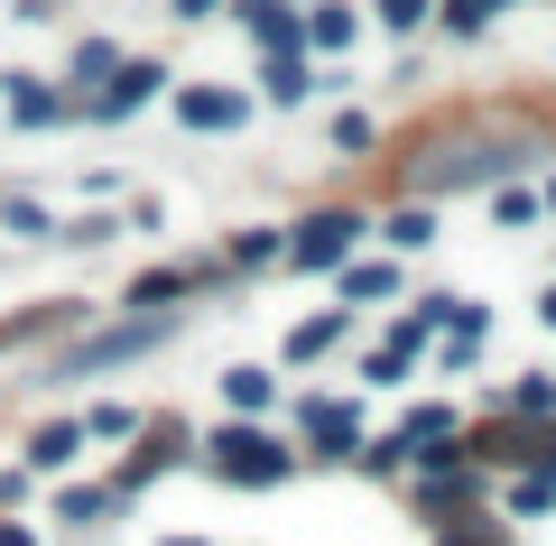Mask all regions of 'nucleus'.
<instances>
[{
  "mask_svg": "<svg viewBox=\"0 0 556 546\" xmlns=\"http://www.w3.org/2000/svg\"><path fill=\"white\" fill-rule=\"evenodd\" d=\"M288 464H298V454H278L269 435H251V427H223L214 435V472H223V482H288Z\"/></svg>",
  "mask_w": 556,
  "mask_h": 546,
  "instance_id": "nucleus-1",
  "label": "nucleus"
},
{
  "mask_svg": "<svg viewBox=\"0 0 556 546\" xmlns=\"http://www.w3.org/2000/svg\"><path fill=\"white\" fill-rule=\"evenodd\" d=\"M353 232H362L353 214H316V223L298 232V251H288V259H298V269H334V259L353 251Z\"/></svg>",
  "mask_w": 556,
  "mask_h": 546,
  "instance_id": "nucleus-2",
  "label": "nucleus"
},
{
  "mask_svg": "<svg viewBox=\"0 0 556 546\" xmlns=\"http://www.w3.org/2000/svg\"><path fill=\"white\" fill-rule=\"evenodd\" d=\"M241 20H251V38H260V47H278V56H288V47L306 38V20H288L278 0H241Z\"/></svg>",
  "mask_w": 556,
  "mask_h": 546,
  "instance_id": "nucleus-3",
  "label": "nucleus"
},
{
  "mask_svg": "<svg viewBox=\"0 0 556 546\" xmlns=\"http://www.w3.org/2000/svg\"><path fill=\"white\" fill-rule=\"evenodd\" d=\"M177 112H186V130H232L251 102H241V93H177Z\"/></svg>",
  "mask_w": 556,
  "mask_h": 546,
  "instance_id": "nucleus-4",
  "label": "nucleus"
},
{
  "mask_svg": "<svg viewBox=\"0 0 556 546\" xmlns=\"http://www.w3.org/2000/svg\"><path fill=\"white\" fill-rule=\"evenodd\" d=\"M159 65H121V84H112V93H102V112H139V102H149V93H159Z\"/></svg>",
  "mask_w": 556,
  "mask_h": 546,
  "instance_id": "nucleus-5",
  "label": "nucleus"
},
{
  "mask_svg": "<svg viewBox=\"0 0 556 546\" xmlns=\"http://www.w3.org/2000/svg\"><path fill=\"white\" fill-rule=\"evenodd\" d=\"M306 427H316V445H325V454H353V445H362L353 408H306Z\"/></svg>",
  "mask_w": 556,
  "mask_h": 546,
  "instance_id": "nucleus-6",
  "label": "nucleus"
},
{
  "mask_svg": "<svg viewBox=\"0 0 556 546\" xmlns=\"http://www.w3.org/2000/svg\"><path fill=\"white\" fill-rule=\"evenodd\" d=\"M75 445H84V427H47L38 445H28V464H38V472H56V464H75Z\"/></svg>",
  "mask_w": 556,
  "mask_h": 546,
  "instance_id": "nucleus-7",
  "label": "nucleus"
},
{
  "mask_svg": "<svg viewBox=\"0 0 556 546\" xmlns=\"http://www.w3.org/2000/svg\"><path fill=\"white\" fill-rule=\"evenodd\" d=\"M306 38H316V47H353V10H316Z\"/></svg>",
  "mask_w": 556,
  "mask_h": 546,
  "instance_id": "nucleus-8",
  "label": "nucleus"
},
{
  "mask_svg": "<svg viewBox=\"0 0 556 546\" xmlns=\"http://www.w3.org/2000/svg\"><path fill=\"white\" fill-rule=\"evenodd\" d=\"M223 390H232V408H269V390H278V380H269V371H232Z\"/></svg>",
  "mask_w": 556,
  "mask_h": 546,
  "instance_id": "nucleus-9",
  "label": "nucleus"
},
{
  "mask_svg": "<svg viewBox=\"0 0 556 546\" xmlns=\"http://www.w3.org/2000/svg\"><path fill=\"white\" fill-rule=\"evenodd\" d=\"M390 241H399V251H427V241H437V223H427V214H390Z\"/></svg>",
  "mask_w": 556,
  "mask_h": 546,
  "instance_id": "nucleus-10",
  "label": "nucleus"
},
{
  "mask_svg": "<svg viewBox=\"0 0 556 546\" xmlns=\"http://www.w3.org/2000/svg\"><path fill=\"white\" fill-rule=\"evenodd\" d=\"M390 288H399L390 269H343V296H390Z\"/></svg>",
  "mask_w": 556,
  "mask_h": 546,
  "instance_id": "nucleus-11",
  "label": "nucleus"
},
{
  "mask_svg": "<svg viewBox=\"0 0 556 546\" xmlns=\"http://www.w3.org/2000/svg\"><path fill=\"white\" fill-rule=\"evenodd\" d=\"M298 93H306V75H298L288 56H278V65H269V102H298Z\"/></svg>",
  "mask_w": 556,
  "mask_h": 546,
  "instance_id": "nucleus-12",
  "label": "nucleus"
},
{
  "mask_svg": "<svg viewBox=\"0 0 556 546\" xmlns=\"http://www.w3.org/2000/svg\"><path fill=\"white\" fill-rule=\"evenodd\" d=\"M334 325H343V315H316V325H306V333H298L288 352H298V361H306V352H325V343H334Z\"/></svg>",
  "mask_w": 556,
  "mask_h": 546,
  "instance_id": "nucleus-13",
  "label": "nucleus"
},
{
  "mask_svg": "<svg viewBox=\"0 0 556 546\" xmlns=\"http://www.w3.org/2000/svg\"><path fill=\"white\" fill-rule=\"evenodd\" d=\"M10 112H20V120H56V93H28V84H20V93H10Z\"/></svg>",
  "mask_w": 556,
  "mask_h": 546,
  "instance_id": "nucleus-14",
  "label": "nucleus"
},
{
  "mask_svg": "<svg viewBox=\"0 0 556 546\" xmlns=\"http://www.w3.org/2000/svg\"><path fill=\"white\" fill-rule=\"evenodd\" d=\"M380 20H390V28H417V20H427V0H380Z\"/></svg>",
  "mask_w": 556,
  "mask_h": 546,
  "instance_id": "nucleus-15",
  "label": "nucleus"
},
{
  "mask_svg": "<svg viewBox=\"0 0 556 546\" xmlns=\"http://www.w3.org/2000/svg\"><path fill=\"white\" fill-rule=\"evenodd\" d=\"M204 10H214V0H177V20H204Z\"/></svg>",
  "mask_w": 556,
  "mask_h": 546,
  "instance_id": "nucleus-16",
  "label": "nucleus"
},
{
  "mask_svg": "<svg viewBox=\"0 0 556 546\" xmlns=\"http://www.w3.org/2000/svg\"><path fill=\"white\" fill-rule=\"evenodd\" d=\"M538 315H547V325H556V288H547V296H538Z\"/></svg>",
  "mask_w": 556,
  "mask_h": 546,
  "instance_id": "nucleus-17",
  "label": "nucleus"
}]
</instances>
